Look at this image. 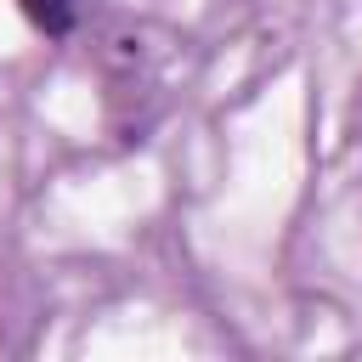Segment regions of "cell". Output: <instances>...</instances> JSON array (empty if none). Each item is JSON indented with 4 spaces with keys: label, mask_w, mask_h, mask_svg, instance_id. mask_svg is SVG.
Returning <instances> with one entry per match:
<instances>
[{
    "label": "cell",
    "mask_w": 362,
    "mask_h": 362,
    "mask_svg": "<svg viewBox=\"0 0 362 362\" xmlns=\"http://www.w3.org/2000/svg\"><path fill=\"white\" fill-rule=\"evenodd\" d=\"M17 6H23V17H28L40 34H68L85 0H17Z\"/></svg>",
    "instance_id": "1"
}]
</instances>
